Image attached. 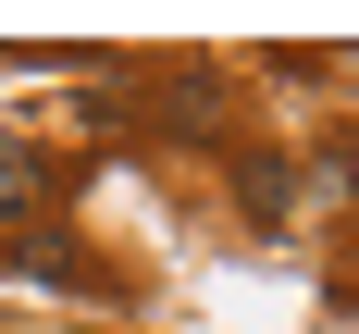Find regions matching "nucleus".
Here are the masks:
<instances>
[{
	"label": "nucleus",
	"mask_w": 359,
	"mask_h": 334,
	"mask_svg": "<svg viewBox=\"0 0 359 334\" xmlns=\"http://www.w3.org/2000/svg\"><path fill=\"white\" fill-rule=\"evenodd\" d=\"M25 198H37V161H25V148H13V137H0V223L25 211Z\"/></svg>",
	"instance_id": "2"
},
{
	"label": "nucleus",
	"mask_w": 359,
	"mask_h": 334,
	"mask_svg": "<svg viewBox=\"0 0 359 334\" xmlns=\"http://www.w3.org/2000/svg\"><path fill=\"white\" fill-rule=\"evenodd\" d=\"M13 260H25L37 285H74V248H62V235H25V248H13Z\"/></svg>",
	"instance_id": "3"
},
{
	"label": "nucleus",
	"mask_w": 359,
	"mask_h": 334,
	"mask_svg": "<svg viewBox=\"0 0 359 334\" xmlns=\"http://www.w3.org/2000/svg\"><path fill=\"white\" fill-rule=\"evenodd\" d=\"M248 211H260V223L297 211V174H285V161H248Z\"/></svg>",
	"instance_id": "1"
}]
</instances>
